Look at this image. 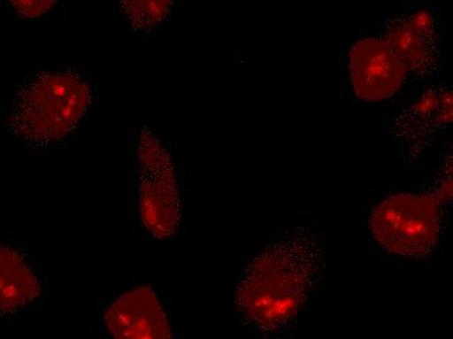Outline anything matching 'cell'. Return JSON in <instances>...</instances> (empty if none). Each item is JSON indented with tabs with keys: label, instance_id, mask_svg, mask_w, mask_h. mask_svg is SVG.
Instances as JSON below:
<instances>
[{
	"label": "cell",
	"instance_id": "1",
	"mask_svg": "<svg viewBox=\"0 0 453 339\" xmlns=\"http://www.w3.org/2000/svg\"><path fill=\"white\" fill-rule=\"evenodd\" d=\"M325 266V244L309 228L287 231L267 243L240 273L234 297L237 321L256 337L286 338Z\"/></svg>",
	"mask_w": 453,
	"mask_h": 339
},
{
	"label": "cell",
	"instance_id": "2",
	"mask_svg": "<svg viewBox=\"0 0 453 339\" xmlns=\"http://www.w3.org/2000/svg\"><path fill=\"white\" fill-rule=\"evenodd\" d=\"M91 102L93 87L81 68H43L16 88L8 104V131L35 150L59 145L79 128Z\"/></svg>",
	"mask_w": 453,
	"mask_h": 339
},
{
	"label": "cell",
	"instance_id": "3",
	"mask_svg": "<svg viewBox=\"0 0 453 339\" xmlns=\"http://www.w3.org/2000/svg\"><path fill=\"white\" fill-rule=\"evenodd\" d=\"M131 161L134 223L150 241H171L179 233L182 217L180 186L173 157L153 131L143 128L132 139Z\"/></svg>",
	"mask_w": 453,
	"mask_h": 339
},
{
	"label": "cell",
	"instance_id": "4",
	"mask_svg": "<svg viewBox=\"0 0 453 339\" xmlns=\"http://www.w3.org/2000/svg\"><path fill=\"white\" fill-rule=\"evenodd\" d=\"M451 201L436 189L425 194L389 196L370 214L372 238L389 255L425 260L435 250Z\"/></svg>",
	"mask_w": 453,
	"mask_h": 339
},
{
	"label": "cell",
	"instance_id": "5",
	"mask_svg": "<svg viewBox=\"0 0 453 339\" xmlns=\"http://www.w3.org/2000/svg\"><path fill=\"white\" fill-rule=\"evenodd\" d=\"M107 339H173L158 292L143 285L119 295L102 315Z\"/></svg>",
	"mask_w": 453,
	"mask_h": 339
},
{
	"label": "cell",
	"instance_id": "6",
	"mask_svg": "<svg viewBox=\"0 0 453 339\" xmlns=\"http://www.w3.org/2000/svg\"><path fill=\"white\" fill-rule=\"evenodd\" d=\"M349 71L356 96L365 101L392 97L408 74L394 50L382 37L365 38L353 46L349 54Z\"/></svg>",
	"mask_w": 453,
	"mask_h": 339
},
{
	"label": "cell",
	"instance_id": "7",
	"mask_svg": "<svg viewBox=\"0 0 453 339\" xmlns=\"http://www.w3.org/2000/svg\"><path fill=\"white\" fill-rule=\"evenodd\" d=\"M383 40L391 46L407 73H427L436 62L435 24L429 13L399 19L387 27Z\"/></svg>",
	"mask_w": 453,
	"mask_h": 339
},
{
	"label": "cell",
	"instance_id": "8",
	"mask_svg": "<svg viewBox=\"0 0 453 339\" xmlns=\"http://www.w3.org/2000/svg\"><path fill=\"white\" fill-rule=\"evenodd\" d=\"M42 294V286L24 255L0 247V317L23 312Z\"/></svg>",
	"mask_w": 453,
	"mask_h": 339
},
{
	"label": "cell",
	"instance_id": "9",
	"mask_svg": "<svg viewBox=\"0 0 453 339\" xmlns=\"http://www.w3.org/2000/svg\"><path fill=\"white\" fill-rule=\"evenodd\" d=\"M452 120V93L447 89H426L405 109L402 119L407 142L429 140L431 135Z\"/></svg>",
	"mask_w": 453,
	"mask_h": 339
},
{
	"label": "cell",
	"instance_id": "10",
	"mask_svg": "<svg viewBox=\"0 0 453 339\" xmlns=\"http://www.w3.org/2000/svg\"><path fill=\"white\" fill-rule=\"evenodd\" d=\"M171 2H123L121 12L138 30H150L167 18Z\"/></svg>",
	"mask_w": 453,
	"mask_h": 339
},
{
	"label": "cell",
	"instance_id": "11",
	"mask_svg": "<svg viewBox=\"0 0 453 339\" xmlns=\"http://www.w3.org/2000/svg\"><path fill=\"white\" fill-rule=\"evenodd\" d=\"M11 4L20 18L33 19L45 15L57 2H12Z\"/></svg>",
	"mask_w": 453,
	"mask_h": 339
}]
</instances>
